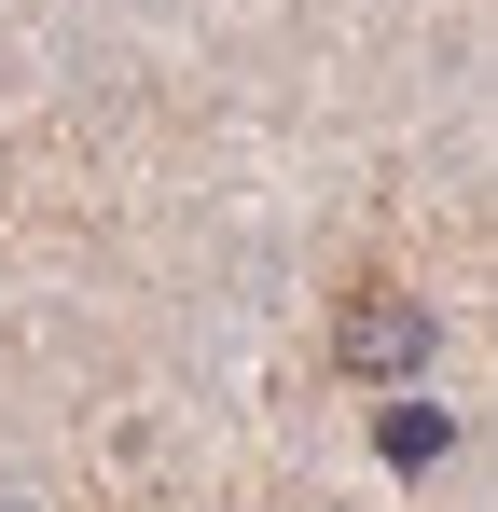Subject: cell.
Returning a JSON list of instances; mask_svg holds the SVG:
<instances>
[{
	"label": "cell",
	"mask_w": 498,
	"mask_h": 512,
	"mask_svg": "<svg viewBox=\"0 0 498 512\" xmlns=\"http://www.w3.org/2000/svg\"><path fill=\"white\" fill-rule=\"evenodd\" d=\"M374 457H388V471H429V457H457V416H443V402H388V416H374Z\"/></svg>",
	"instance_id": "7a4b0ae2"
},
{
	"label": "cell",
	"mask_w": 498,
	"mask_h": 512,
	"mask_svg": "<svg viewBox=\"0 0 498 512\" xmlns=\"http://www.w3.org/2000/svg\"><path fill=\"white\" fill-rule=\"evenodd\" d=\"M429 346H443L429 291H388V277H360V291L332 305V374H360V388H402V374H429Z\"/></svg>",
	"instance_id": "6da1fadb"
}]
</instances>
